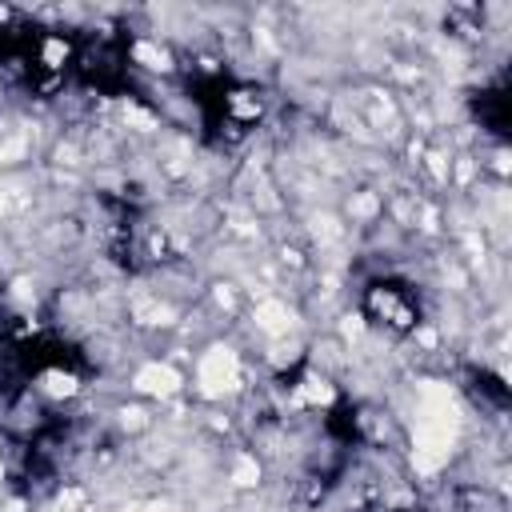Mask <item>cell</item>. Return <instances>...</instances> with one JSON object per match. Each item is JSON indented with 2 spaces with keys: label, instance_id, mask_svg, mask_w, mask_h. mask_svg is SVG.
Returning <instances> with one entry per match:
<instances>
[{
  "label": "cell",
  "instance_id": "1",
  "mask_svg": "<svg viewBox=\"0 0 512 512\" xmlns=\"http://www.w3.org/2000/svg\"><path fill=\"white\" fill-rule=\"evenodd\" d=\"M364 308L376 324H384L392 332H408L416 324V300L400 284H372L364 296Z\"/></svg>",
  "mask_w": 512,
  "mask_h": 512
}]
</instances>
